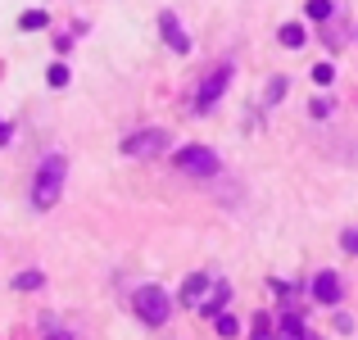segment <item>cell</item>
I'll return each instance as SVG.
<instances>
[{"label": "cell", "instance_id": "obj_1", "mask_svg": "<svg viewBox=\"0 0 358 340\" xmlns=\"http://www.w3.org/2000/svg\"><path fill=\"white\" fill-rule=\"evenodd\" d=\"M64 177H69V159L64 155H45L41 168H36V177H32V204L36 209H50V204L59 200Z\"/></svg>", "mask_w": 358, "mask_h": 340}, {"label": "cell", "instance_id": "obj_2", "mask_svg": "<svg viewBox=\"0 0 358 340\" xmlns=\"http://www.w3.org/2000/svg\"><path fill=\"white\" fill-rule=\"evenodd\" d=\"M131 309H136V318H141V323H150V327H164L168 313H173V304H168V295L159 286H141L136 299H131Z\"/></svg>", "mask_w": 358, "mask_h": 340}, {"label": "cell", "instance_id": "obj_3", "mask_svg": "<svg viewBox=\"0 0 358 340\" xmlns=\"http://www.w3.org/2000/svg\"><path fill=\"white\" fill-rule=\"evenodd\" d=\"M177 168L191 173V177H213L222 164H218V155H213L209 146H182L177 150Z\"/></svg>", "mask_w": 358, "mask_h": 340}, {"label": "cell", "instance_id": "obj_4", "mask_svg": "<svg viewBox=\"0 0 358 340\" xmlns=\"http://www.w3.org/2000/svg\"><path fill=\"white\" fill-rule=\"evenodd\" d=\"M164 150H168V132L164 127L131 132V136L122 141V155H131V159H150V155H164Z\"/></svg>", "mask_w": 358, "mask_h": 340}, {"label": "cell", "instance_id": "obj_5", "mask_svg": "<svg viewBox=\"0 0 358 340\" xmlns=\"http://www.w3.org/2000/svg\"><path fill=\"white\" fill-rule=\"evenodd\" d=\"M227 82H231V64H222V69H213L209 78L200 82V91H195V109H200V113H209L213 105H218V96L227 91Z\"/></svg>", "mask_w": 358, "mask_h": 340}, {"label": "cell", "instance_id": "obj_6", "mask_svg": "<svg viewBox=\"0 0 358 340\" xmlns=\"http://www.w3.org/2000/svg\"><path fill=\"white\" fill-rule=\"evenodd\" d=\"M159 32H164V41L173 45L177 55H191V36L182 32V23H177V14H173V9H164V14H159Z\"/></svg>", "mask_w": 358, "mask_h": 340}, {"label": "cell", "instance_id": "obj_7", "mask_svg": "<svg viewBox=\"0 0 358 340\" xmlns=\"http://www.w3.org/2000/svg\"><path fill=\"white\" fill-rule=\"evenodd\" d=\"M313 299L317 304H336V299H341V277H336V272H317L313 277Z\"/></svg>", "mask_w": 358, "mask_h": 340}, {"label": "cell", "instance_id": "obj_8", "mask_svg": "<svg viewBox=\"0 0 358 340\" xmlns=\"http://www.w3.org/2000/svg\"><path fill=\"white\" fill-rule=\"evenodd\" d=\"M204 290H209V277H204V272H191V277L182 281V304H195Z\"/></svg>", "mask_w": 358, "mask_h": 340}, {"label": "cell", "instance_id": "obj_9", "mask_svg": "<svg viewBox=\"0 0 358 340\" xmlns=\"http://www.w3.org/2000/svg\"><path fill=\"white\" fill-rule=\"evenodd\" d=\"M308 332H304V323H299L295 313H286L281 318V327H277V340H304Z\"/></svg>", "mask_w": 358, "mask_h": 340}, {"label": "cell", "instance_id": "obj_10", "mask_svg": "<svg viewBox=\"0 0 358 340\" xmlns=\"http://www.w3.org/2000/svg\"><path fill=\"white\" fill-rule=\"evenodd\" d=\"M227 299H231V286L222 281V286H213V299L204 304V313H209V318H222V304H227Z\"/></svg>", "mask_w": 358, "mask_h": 340}, {"label": "cell", "instance_id": "obj_11", "mask_svg": "<svg viewBox=\"0 0 358 340\" xmlns=\"http://www.w3.org/2000/svg\"><path fill=\"white\" fill-rule=\"evenodd\" d=\"M277 36H281V45H286V50H299V45H304V27H299V23H286Z\"/></svg>", "mask_w": 358, "mask_h": 340}, {"label": "cell", "instance_id": "obj_12", "mask_svg": "<svg viewBox=\"0 0 358 340\" xmlns=\"http://www.w3.org/2000/svg\"><path fill=\"white\" fill-rule=\"evenodd\" d=\"M41 272H36V268H27V272H18V277H14V290H36V286H41Z\"/></svg>", "mask_w": 358, "mask_h": 340}, {"label": "cell", "instance_id": "obj_13", "mask_svg": "<svg viewBox=\"0 0 358 340\" xmlns=\"http://www.w3.org/2000/svg\"><path fill=\"white\" fill-rule=\"evenodd\" d=\"M331 14H336V5H331V0H308V18H317V23H327Z\"/></svg>", "mask_w": 358, "mask_h": 340}, {"label": "cell", "instance_id": "obj_14", "mask_svg": "<svg viewBox=\"0 0 358 340\" xmlns=\"http://www.w3.org/2000/svg\"><path fill=\"white\" fill-rule=\"evenodd\" d=\"M45 23H50V18H45L41 9H27V14L18 18V27H23V32H36V27H45Z\"/></svg>", "mask_w": 358, "mask_h": 340}, {"label": "cell", "instance_id": "obj_15", "mask_svg": "<svg viewBox=\"0 0 358 340\" xmlns=\"http://www.w3.org/2000/svg\"><path fill=\"white\" fill-rule=\"evenodd\" d=\"M213 327H218V336H236L241 332V323L231 313H222V318H213Z\"/></svg>", "mask_w": 358, "mask_h": 340}, {"label": "cell", "instance_id": "obj_16", "mask_svg": "<svg viewBox=\"0 0 358 340\" xmlns=\"http://www.w3.org/2000/svg\"><path fill=\"white\" fill-rule=\"evenodd\" d=\"M45 82H50V87H69V69H64V64H50Z\"/></svg>", "mask_w": 358, "mask_h": 340}, {"label": "cell", "instance_id": "obj_17", "mask_svg": "<svg viewBox=\"0 0 358 340\" xmlns=\"http://www.w3.org/2000/svg\"><path fill=\"white\" fill-rule=\"evenodd\" d=\"M313 82H317V87H331V82H336V69H331V64H317V69H313Z\"/></svg>", "mask_w": 358, "mask_h": 340}, {"label": "cell", "instance_id": "obj_18", "mask_svg": "<svg viewBox=\"0 0 358 340\" xmlns=\"http://www.w3.org/2000/svg\"><path fill=\"white\" fill-rule=\"evenodd\" d=\"M250 340H272V323H268L263 313L254 318V336H250Z\"/></svg>", "mask_w": 358, "mask_h": 340}, {"label": "cell", "instance_id": "obj_19", "mask_svg": "<svg viewBox=\"0 0 358 340\" xmlns=\"http://www.w3.org/2000/svg\"><path fill=\"white\" fill-rule=\"evenodd\" d=\"M281 96H286V78H272L268 82V105H277Z\"/></svg>", "mask_w": 358, "mask_h": 340}, {"label": "cell", "instance_id": "obj_20", "mask_svg": "<svg viewBox=\"0 0 358 340\" xmlns=\"http://www.w3.org/2000/svg\"><path fill=\"white\" fill-rule=\"evenodd\" d=\"M341 245H345V250H350V254H358V227H345Z\"/></svg>", "mask_w": 358, "mask_h": 340}, {"label": "cell", "instance_id": "obj_21", "mask_svg": "<svg viewBox=\"0 0 358 340\" xmlns=\"http://www.w3.org/2000/svg\"><path fill=\"white\" fill-rule=\"evenodd\" d=\"M308 113H313V118H327V113H331V100H322V96H317L313 105H308Z\"/></svg>", "mask_w": 358, "mask_h": 340}, {"label": "cell", "instance_id": "obj_22", "mask_svg": "<svg viewBox=\"0 0 358 340\" xmlns=\"http://www.w3.org/2000/svg\"><path fill=\"white\" fill-rule=\"evenodd\" d=\"M45 340H73V332H50Z\"/></svg>", "mask_w": 358, "mask_h": 340}, {"label": "cell", "instance_id": "obj_23", "mask_svg": "<svg viewBox=\"0 0 358 340\" xmlns=\"http://www.w3.org/2000/svg\"><path fill=\"white\" fill-rule=\"evenodd\" d=\"M5 141H9V122H0V146H5Z\"/></svg>", "mask_w": 358, "mask_h": 340}, {"label": "cell", "instance_id": "obj_24", "mask_svg": "<svg viewBox=\"0 0 358 340\" xmlns=\"http://www.w3.org/2000/svg\"><path fill=\"white\" fill-rule=\"evenodd\" d=\"M304 340H322V336H313V332H308V336H304Z\"/></svg>", "mask_w": 358, "mask_h": 340}]
</instances>
